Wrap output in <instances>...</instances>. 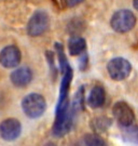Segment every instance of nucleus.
I'll return each instance as SVG.
<instances>
[{"mask_svg":"<svg viewBox=\"0 0 138 146\" xmlns=\"http://www.w3.org/2000/svg\"><path fill=\"white\" fill-rule=\"evenodd\" d=\"M136 25V16L132 11L123 9L117 11L110 20V26L114 31L124 34L132 31Z\"/></svg>","mask_w":138,"mask_h":146,"instance_id":"nucleus-2","label":"nucleus"},{"mask_svg":"<svg viewBox=\"0 0 138 146\" xmlns=\"http://www.w3.org/2000/svg\"><path fill=\"white\" fill-rule=\"evenodd\" d=\"M50 26V17L46 11H36L27 24V34L31 37L43 35Z\"/></svg>","mask_w":138,"mask_h":146,"instance_id":"nucleus-3","label":"nucleus"},{"mask_svg":"<svg viewBox=\"0 0 138 146\" xmlns=\"http://www.w3.org/2000/svg\"><path fill=\"white\" fill-rule=\"evenodd\" d=\"M22 54L15 46H7L0 51V64L5 68H14L20 63Z\"/></svg>","mask_w":138,"mask_h":146,"instance_id":"nucleus-7","label":"nucleus"},{"mask_svg":"<svg viewBox=\"0 0 138 146\" xmlns=\"http://www.w3.org/2000/svg\"><path fill=\"white\" fill-rule=\"evenodd\" d=\"M44 146H56V145H55L54 143H52V142H50V143H46V144Z\"/></svg>","mask_w":138,"mask_h":146,"instance_id":"nucleus-17","label":"nucleus"},{"mask_svg":"<svg viewBox=\"0 0 138 146\" xmlns=\"http://www.w3.org/2000/svg\"><path fill=\"white\" fill-rule=\"evenodd\" d=\"M72 122H73V117H72L71 111L67 113L65 115L56 116L54 125L52 128L53 135L57 136V137H61V136L66 135L71 129Z\"/></svg>","mask_w":138,"mask_h":146,"instance_id":"nucleus-8","label":"nucleus"},{"mask_svg":"<svg viewBox=\"0 0 138 146\" xmlns=\"http://www.w3.org/2000/svg\"><path fill=\"white\" fill-rule=\"evenodd\" d=\"M22 110L27 117L31 119L39 118L46 110V99L39 93H30L22 101Z\"/></svg>","mask_w":138,"mask_h":146,"instance_id":"nucleus-1","label":"nucleus"},{"mask_svg":"<svg viewBox=\"0 0 138 146\" xmlns=\"http://www.w3.org/2000/svg\"><path fill=\"white\" fill-rule=\"evenodd\" d=\"M122 136L125 141L138 145V125H131L125 128L122 133Z\"/></svg>","mask_w":138,"mask_h":146,"instance_id":"nucleus-13","label":"nucleus"},{"mask_svg":"<svg viewBox=\"0 0 138 146\" xmlns=\"http://www.w3.org/2000/svg\"><path fill=\"white\" fill-rule=\"evenodd\" d=\"M112 121L108 117H97L92 121V128L96 132H105L111 125Z\"/></svg>","mask_w":138,"mask_h":146,"instance_id":"nucleus-12","label":"nucleus"},{"mask_svg":"<svg viewBox=\"0 0 138 146\" xmlns=\"http://www.w3.org/2000/svg\"><path fill=\"white\" fill-rule=\"evenodd\" d=\"M85 146H108L107 142L97 133H88L84 136Z\"/></svg>","mask_w":138,"mask_h":146,"instance_id":"nucleus-14","label":"nucleus"},{"mask_svg":"<svg viewBox=\"0 0 138 146\" xmlns=\"http://www.w3.org/2000/svg\"><path fill=\"white\" fill-rule=\"evenodd\" d=\"M133 5H134V8L138 11V0H133Z\"/></svg>","mask_w":138,"mask_h":146,"instance_id":"nucleus-16","label":"nucleus"},{"mask_svg":"<svg viewBox=\"0 0 138 146\" xmlns=\"http://www.w3.org/2000/svg\"><path fill=\"white\" fill-rule=\"evenodd\" d=\"M83 0H65V2H66V5H68V7H70V8H72V7H76V5H80Z\"/></svg>","mask_w":138,"mask_h":146,"instance_id":"nucleus-15","label":"nucleus"},{"mask_svg":"<svg viewBox=\"0 0 138 146\" xmlns=\"http://www.w3.org/2000/svg\"><path fill=\"white\" fill-rule=\"evenodd\" d=\"M108 74L110 78L116 81L126 79L132 72V65L127 60L123 58H114L110 60L107 65Z\"/></svg>","mask_w":138,"mask_h":146,"instance_id":"nucleus-4","label":"nucleus"},{"mask_svg":"<svg viewBox=\"0 0 138 146\" xmlns=\"http://www.w3.org/2000/svg\"><path fill=\"white\" fill-rule=\"evenodd\" d=\"M87 104L92 108H99L105 104V90L100 86H95L87 98Z\"/></svg>","mask_w":138,"mask_h":146,"instance_id":"nucleus-10","label":"nucleus"},{"mask_svg":"<svg viewBox=\"0 0 138 146\" xmlns=\"http://www.w3.org/2000/svg\"><path fill=\"white\" fill-rule=\"evenodd\" d=\"M112 114L114 119L118 121L120 125L123 128H127L133 125L135 120V114L132 107L126 103V102H117L112 107Z\"/></svg>","mask_w":138,"mask_h":146,"instance_id":"nucleus-5","label":"nucleus"},{"mask_svg":"<svg viewBox=\"0 0 138 146\" xmlns=\"http://www.w3.org/2000/svg\"><path fill=\"white\" fill-rule=\"evenodd\" d=\"M11 82L17 88H24L32 80V72L29 67H20L15 69L10 76Z\"/></svg>","mask_w":138,"mask_h":146,"instance_id":"nucleus-9","label":"nucleus"},{"mask_svg":"<svg viewBox=\"0 0 138 146\" xmlns=\"http://www.w3.org/2000/svg\"><path fill=\"white\" fill-rule=\"evenodd\" d=\"M86 49V41L84 40V38L79 36H73L69 39L68 41V50L69 53L72 56L80 55L83 53Z\"/></svg>","mask_w":138,"mask_h":146,"instance_id":"nucleus-11","label":"nucleus"},{"mask_svg":"<svg viewBox=\"0 0 138 146\" xmlns=\"http://www.w3.org/2000/svg\"><path fill=\"white\" fill-rule=\"evenodd\" d=\"M22 133V125L15 118H8L0 123V136L7 142L15 141Z\"/></svg>","mask_w":138,"mask_h":146,"instance_id":"nucleus-6","label":"nucleus"}]
</instances>
